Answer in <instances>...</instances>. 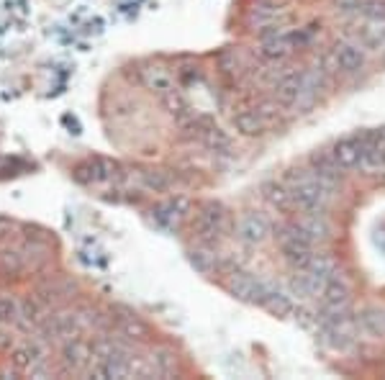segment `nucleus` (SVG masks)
Masks as SVG:
<instances>
[{
    "label": "nucleus",
    "mask_w": 385,
    "mask_h": 380,
    "mask_svg": "<svg viewBox=\"0 0 385 380\" xmlns=\"http://www.w3.org/2000/svg\"><path fill=\"white\" fill-rule=\"evenodd\" d=\"M111 316H113V329H116L124 339H129V342H147V339L152 336L149 326L144 324L139 316H134V314L121 311V314H111Z\"/></svg>",
    "instance_id": "14"
},
{
    "label": "nucleus",
    "mask_w": 385,
    "mask_h": 380,
    "mask_svg": "<svg viewBox=\"0 0 385 380\" xmlns=\"http://www.w3.org/2000/svg\"><path fill=\"white\" fill-rule=\"evenodd\" d=\"M359 170L365 172V175H385V129L362 134Z\"/></svg>",
    "instance_id": "8"
},
{
    "label": "nucleus",
    "mask_w": 385,
    "mask_h": 380,
    "mask_svg": "<svg viewBox=\"0 0 385 380\" xmlns=\"http://www.w3.org/2000/svg\"><path fill=\"white\" fill-rule=\"evenodd\" d=\"M21 319V301L0 296V324H16Z\"/></svg>",
    "instance_id": "26"
},
{
    "label": "nucleus",
    "mask_w": 385,
    "mask_h": 380,
    "mask_svg": "<svg viewBox=\"0 0 385 380\" xmlns=\"http://www.w3.org/2000/svg\"><path fill=\"white\" fill-rule=\"evenodd\" d=\"M226 290L232 293L234 298L247 301V303H260L262 306L265 298L272 293V285L267 281H262V278H254L250 272L234 267L232 272H226Z\"/></svg>",
    "instance_id": "4"
},
{
    "label": "nucleus",
    "mask_w": 385,
    "mask_h": 380,
    "mask_svg": "<svg viewBox=\"0 0 385 380\" xmlns=\"http://www.w3.org/2000/svg\"><path fill=\"white\" fill-rule=\"evenodd\" d=\"M226 229H229V211L216 200L203 203L193 218V231L203 245H216L226 234Z\"/></svg>",
    "instance_id": "3"
},
{
    "label": "nucleus",
    "mask_w": 385,
    "mask_h": 380,
    "mask_svg": "<svg viewBox=\"0 0 385 380\" xmlns=\"http://www.w3.org/2000/svg\"><path fill=\"white\" fill-rule=\"evenodd\" d=\"M90 360H93V347H90V342H85L80 336H70L67 342H62L64 370L80 372L85 368H90Z\"/></svg>",
    "instance_id": "11"
},
{
    "label": "nucleus",
    "mask_w": 385,
    "mask_h": 380,
    "mask_svg": "<svg viewBox=\"0 0 385 380\" xmlns=\"http://www.w3.org/2000/svg\"><path fill=\"white\" fill-rule=\"evenodd\" d=\"M142 180H144V185H147L149 190H154V193H165V190L172 188V178L167 175V172H160V170L142 172Z\"/></svg>",
    "instance_id": "25"
},
{
    "label": "nucleus",
    "mask_w": 385,
    "mask_h": 380,
    "mask_svg": "<svg viewBox=\"0 0 385 380\" xmlns=\"http://www.w3.org/2000/svg\"><path fill=\"white\" fill-rule=\"evenodd\" d=\"M147 362H149V368H152V375H170V372H175L178 357H175V352L167 350V347H157V350H152V354L147 357Z\"/></svg>",
    "instance_id": "21"
},
{
    "label": "nucleus",
    "mask_w": 385,
    "mask_h": 380,
    "mask_svg": "<svg viewBox=\"0 0 385 380\" xmlns=\"http://www.w3.org/2000/svg\"><path fill=\"white\" fill-rule=\"evenodd\" d=\"M296 49V39L285 34V31H278V28L272 26L267 37H262V46L260 52L265 59H272V62H280V59H285L290 52Z\"/></svg>",
    "instance_id": "13"
},
{
    "label": "nucleus",
    "mask_w": 385,
    "mask_h": 380,
    "mask_svg": "<svg viewBox=\"0 0 385 380\" xmlns=\"http://www.w3.org/2000/svg\"><path fill=\"white\" fill-rule=\"evenodd\" d=\"M13 368L21 372H28L31 378H44L49 375V365H46V347L41 339H28V342L18 344L13 354H10Z\"/></svg>",
    "instance_id": "6"
},
{
    "label": "nucleus",
    "mask_w": 385,
    "mask_h": 380,
    "mask_svg": "<svg viewBox=\"0 0 385 380\" xmlns=\"http://www.w3.org/2000/svg\"><path fill=\"white\" fill-rule=\"evenodd\" d=\"M296 224L303 229V234L314 242V245H321L332 236V227L326 221V213H301L296 218Z\"/></svg>",
    "instance_id": "15"
},
{
    "label": "nucleus",
    "mask_w": 385,
    "mask_h": 380,
    "mask_svg": "<svg viewBox=\"0 0 385 380\" xmlns=\"http://www.w3.org/2000/svg\"><path fill=\"white\" fill-rule=\"evenodd\" d=\"M341 10H352V8H362V0H334Z\"/></svg>",
    "instance_id": "27"
},
{
    "label": "nucleus",
    "mask_w": 385,
    "mask_h": 380,
    "mask_svg": "<svg viewBox=\"0 0 385 380\" xmlns=\"http://www.w3.org/2000/svg\"><path fill=\"white\" fill-rule=\"evenodd\" d=\"M234 129L244 136H260L262 131L267 129V121L260 116V111L257 108H247V111L234 113Z\"/></svg>",
    "instance_id": "19"
},
{
    "label": "nucleus",
    "mask_w": 385,
    "mask_h": 380,
    "mask_svg": "<svg viewBox=\"0 0 385 380\" xmlns=\"http://www.w3.org/2000/svg\"><path fill=\"white\" fill-rule=\"evenodd\" d=\"M190 263H193L196 270L203 272V275H214V272H221L224 260H221V254L214 249V245H203V242H200L196 249H190Z\"/></svg>",
    "instance_id": "17"
},
{
    "label": "nucleus",
    "mask_w": 385,
    "mask_h": 380,
    "mask_svg": "<svg viewBox=\"0 0 385 380\" xmlns=\"http://www.w3.org/2000/svg\"><path fill=\"white\" fill-rule=\"evenodd\" d=\"M332 157L337 160L341 170H357L362 160V134L344 136L332 146Z\"/></svg>",
    "instance_id": "12"
},
{
    "label": "nucleus",
    "mask_w": 385,
    "mask_h": 380,
    "mask_svg": "<svg viewBox=\"0 0 385 380\" xmlns=\"http://www.w3.org/2000/svg\"><path fill=\"white\" fill-rule=\"evenodd\" d=\"M306 270L316 272V275H321V278L329 281V278H334L339 272V265H337V260L329 252H314V257H311V263H308Z\"/></svg>",
    "instance_id": "23"
},
{
    "label": "nucleus",
    "mask_w": 385,
    "mask_h": 380,
    "mask_svg": "<svg viewBox=\"0 0 385 380\" xmlns=\"http://www.w3.org/2000/svg\"><path fill=\"white\" fill-rule=\"evenodd\" d=\"M285 182L288 188L293 190L298 213H326L337 190H339V185L321 178L314 167L311 170H290L285 175Z\"/></svg>",
    "instance_id": "1"
},
{
    "label": "nucleus",
    "mask_w": 385,
    "mask_h": 380,
    "mask_svg": "<svg viewBox=\"0 0 385 380\" xmlns=\"http://www.w3.org/2000/svg\"><path fill=\"white\" fill-rule=\"evenodd\" d=\"M190 211H193L190 198H185V196H175V198H167L165 203H160L157 209H152V218L162 229H175L190 216Z\"/></svg>",
    "instance_id": "10"
},
{
    "label": "nucleus",
    "mask_w": 385,
    "mask_h": 380,
    "mask_svg": "<svg viewBox=\"0 0 385 380\" xmlns=\"http://www.w3.org/2000/svg\"><path fill=\"white\" fill-rule=\"evenodd\" d=\"M365 67V49L357 44V41H337L334 49L329 55L323 57L321 70H326V75L332 73H359Z\"/></svg>",
    "instance_id": "5"
},
{
    "label": "nucleus",
    "mask_w": 385,
    "mask_h": 380,
    "mask_svg": "<svg viewBox=\"0 0 385 380\" xmlns=\"http://www.w3.org/2000/svg\"><path fill=\"white\" fill-rule=\"evenodd\" d=\"M234 234L236 239L242 242V245H262L265 239L270 236V221L265 213L260 211H247L242 216L236 218V224H234Z\"/></svg>",
    "instance_id": "9"
},
{
    "label": "nucleus",
    "mask_w": 385,
    "mask_h": 380,
    "mask_svg": "<svg viewBox=\"0 0 385 380\" xmlns=\"http://www.w3.org/2000/svg\"><path fill=\"white\" fill-rule=\"evenodd\" d=\"M265 198L272 209L278 211H296V200H293V190L288 188V182H267L265 185Z\"/></svg>",
    "instance_id": "20"
},
{
    "label": "nucleus",
    "mask_w": 385,
    "mask_h": 380,
    "mask_svg": "<svg viewBox=\"0 0 385 380\" xmlns=\"http://www.w3.org/2000/svg\"><path fill=\"white\" fill-rule=\"evenodd\" d=\"M142 80H144V85L152 93H157L160 98H167V95L175 93V77H172L165 67H144Z\"/></svg>",
    "instance_id": "16"
},
{
    "label": "nucleus",
    "mask_w": 385,
    "mask_h": 380,
    "mask_svg": "<svg viewBox=\"0 0 385 380\" xmlns=\"http://www.w3.org/2000/svg\"><path fill=\"white\" fill-rule=\"evenodd\" d=\"M275 236H278L280 252H283V257L288 260V265H290L293 270H306L316 252L314 249L316 245L303 234V229L298 227L296 221H290V224H283Z\"/></svg>",
    "instance_id": "2"
},
{
    "label": "nucleus",
    "mask_w": 385,
    "mask_h": 380,
    "mask_svg": "<svg viewBox=\"0 0 385 380\" xmlns=\"http://www.w3.org/2000/svg\"><path fill=\"white\" fill-rule=\"evenodd\" d=\"M262 308H267L272 316H290V314L296 311V306H293V301H290V296H285V293H280L278 288H272V293H270L267 298H265Z\"/></svg>",
    "instance_id": "22"
},
{
    "label": "nucleus",
    "mask_w": 385,
    "mask_h": 380,
    "mask_svg": "<svg viewBox=\"0 0 385 380\" xmlns=\"http://www.w3.org/2000/svg\"><path fill=\"white\" fill-rule=\"evenodd\" d=\"M359 324L368 329L370 334L385 336V311H377V308H368L362 316H359Z\"/></svg>",
    "instance_id": "24"
},
{
    "label": "nucleus",
    "mask_w": 385,
    "mask_h": 380,
    "mask_svg": "<svg viewBox=\"0 0 385 380\" xmlns=\"http://www.w3.org/2000/svg\"><path fill=\"white\" fill-rule=\"evenodd\" d=\"M111 175H113V164L106 162V160H100V157L77 164V170H75V178L80 182H103V180H108Z\"/></svg>",
    "instance_id": "18"
},
{
    "label": "nucleus",
    "mask_w": 385,
    "mask_h": 380,
    "mask_svg": "<svg viewBox=\"0 0 385 380\" xmlns=\"http://www.w3.org/2000/svg\"><path fill=\"white\" fill-rule=\"evenodd\" d=\"M80 329H85L82 314H77V311H62V314L46 316L39 324V334L46 342H67L70 336H77Z\"/></svg>",
    "instance_id": "7"
}]
</instances>
